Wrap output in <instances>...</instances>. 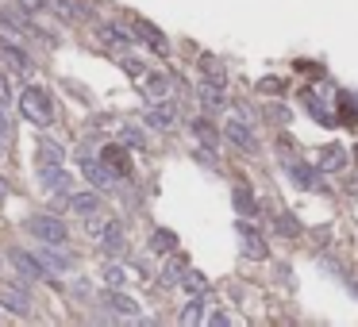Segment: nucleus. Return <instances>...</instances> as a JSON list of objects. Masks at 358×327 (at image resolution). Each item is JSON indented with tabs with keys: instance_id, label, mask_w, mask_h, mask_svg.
<instances>
[{
	"instance_id": "2f4dec72",
	"label": "nucleus",
	"mask_w": 358,
	"mask_h": 327,
	"mask_svg": "<svg viewBox=\"0 0 358 327\" xmlns=\"http://www.w3.org/2000/svg\"><path fill=\"white\" fill-rule=\"evenodd\" d=\"M120 66H124V74H131V77H147V66H143L135 54H124V58H120Z\"/></svg>"
},
{
	"instance_id": "cd10ccee",
	"label": "nucleus",
	"mask_w": 358,
	"mask_h": 327,
	"mask_svg": "<svg viewBox=\"0 0 358 327\" xmlns=\"http://www.w3.org/2000/svg\"><path fill=\"white\" fill-rule=\"evenodd\" d=\"M100 277H104V285H108V289H120V285L127 281V269H124V266H112V262H108Z\"/></svg>"
},
{
	"instance_id": "4468645a",
	"label": "nucleus",
	"mask_w": 358,
	"mask_h": 327,
	"mask_svg": "<svg viewBox=\"0 0 358 327\" xmlns=\"http://www.w3.org/2000/svg\"><path fill=\"white\" fill-rule=\"evenodd\" d=\"M100 301H104V304H108V308L112 312H116V316H139V304H135L131 301V296H124V293H116V289H108V293H104V296H100Z\"/></svg>"
},
{
	"instance_id": "dca6fc26",
	"label": "nucleus",
	"mask_w": 358,
	"mask_h": 327,
	"mask_svg": "<svg viewBox=\"0 0 358 327\" xmlns=\"http://www.w3.org/2000/svg\"><path fill=\"white\" fill-rule=\"evenodd\" d=\"M100 158H104V166H108V169H116L120 177L131 174V166H127V151H124V146H116V143L104 146V151H100Z\"/></svg>"
},
{
	"instance_id": "c756f323",
	"label": "nucleus",
	"mask_w": 358,
	"mask_h": 327,
	"mask_svg": "<svg viewBox=\"0 0 358 327\" xmlns=\"http://www.w3.org/2000/svg\"><path fill=\"white\" fill-rule=\"evenodd\" d=\"M120 139H124V146H135V151H143V146H147V135H143L139 127H131V124L120 131Z\"/></svg>"
},
{
	"instance_id": "aec40b11",
	"label": "nucleus",
	"mask_w": 358,
	"mask_h": 327,
	"mask_svg": "<svg viewBox=\"0 0 358 327\" xmlns=\"http://www.w3.org/2000/svg\"><path fill=\"white\" fill-rule=\"evenodd\" d=\"M135 39H139V42H150L158 54H166V39L158 35V27H150V24H143V19H135Z\"/></svg>"
},
{
	"instance_id": "4c0bfd02",
	"label": "nucleus",
	"mask_w": 358,
	"mask_h": 327,
	"mask_svg": "<svg viewBox=\"0 0 358 327\" xmlns=\"http://www.w3.org/2000/svg\"><path fill=\"white\" fill-rule=\"evenodd\" d=\"M19 8H24V12H39L42 0H19Z\"/></svg>"
},
{
	"instance_id": "412c9836",
	"label": "nucleus",
	"mask_w": 358,
	"mask_h": 327,
	"mask_svg": "<svg viewBox=\"0 0 358 327\" xmlns=\"http://www.w3.org/2000/svg\"><path fill=\"white\" fill-rule=\"evenodd\" d=\"M0 54H4V58L12 62V69H16V74H31V58H27V54L19 51V47H12V42L0 39Z\"/></svg>"
},
{
	"instance_id": "c9c22d12",
	"label": "nucleus",
	"mask_w": 358,
	"mask_h": 327,
	"mask_svg": "<svg viewBox=\"0 0 358 327\" xmlns=\"http://www.w3.org/2000/svg\"><path fill=\"white\" fill-rule=\"evenodd\" d=\"M0 104H4V108L12 104V89H8V77L4 74H0Z\"/></svg>"
},
{
	"instance_id": "ddd939ff",
	"label": "nucleus",
	"mask_w": 358,
	"mask_h": 327,
	"mask_svg": "<svg viewBox=\"0 0 358 327\" xmlns=\"http://www.w3.org/2000/svg\"><path fill=\"white\" fill-rule=\"evenodd\" d=\"M304 108H309V116L316 119L320 127H335V112L327 108L324 97H312V92H309V97H304Z\"/></svg>"
},
{
	"instance_id": "5701e85b",
	"label": "nucleus",
	"mask_w": 358,
	"mask_h": 327,
	"mask_svg": "<svg viewBox=\"0 0 358 327\" xmlns=\"http://www.w3.org/2000/svg\"><path fill=\"white\" fill-rule=\"evenodd\" d=\"M343 166H347L343 146H324V151H320V169H327V174H332V169H343Z\"/></svg>"
},
{
	"instance_id": "a878e982",
	"label": "nucleus",
	"mask_w": 358,
	"mask_h": 327,
	"mask_svg": "<svg viewBox=\"0 0 358 327\" xmlns=\"http://www.w3.org/2000/svg\"><path fill=\"white\" fill-rule=\"evenodd\" d=\"M174 246H177L174 231H154V235H150V251H154V254H170Z\"/></svg>"
},
{
	"instance_id": "e433bc0d",
	"label": "nucleus",
	"mask_w": 358,
	"mask_h": 327,
	"mask_svg": "<svg viewBox=\"0 0 358 327\" xmlns=\"http://www.w3.org/2000/svg\"><path fill=\"white\" fill-rule=\"evenodd\" d=\"M259 89H262V92H277V89H282V81H274V77H266V81H259Z\"/></svg>"
},
{
	"instance_id": "6e6552de",
	"label": "nucleus",
	"mask_w": 358,
	"mask_h": 327,
	"mask_svg": "<svg viewBox=\"0 0 358 327\" xmlns=\"http://www.w3.org/2000/svg\"><path fill=\"white\" fill-rule=\"evenodd\" d=\"M0 308L16 312V316H27V312H31V301H27V293H24V289L4 285V289H0Z\"/></svg>"
},
{
	"instance_id": "20e7f679",
	"label": "nucleus",
	"mask_w": 358,
	"mask_h": 327,
	"mask_svg": "<svg viewBox=\"0 0 358 327\" xmlns=\"http://www.w3.org/2000/svg\"><path fill=\"white\" fill-rule=\"evenodd\" d=\"M224 135L231 139L235 146H239V151H250V154L259 151V139H254V131H250L247 119H227V124H224Z\"/></svg>"
},
{
	"instance_id": "39448f33",
	"label": "nucleus",
	"mask_w": 358,
	"mask_h": 327,
	"mask_svg": "<svg viewBox=\"0 0 358 327\" xmlns=\"http://www.w3.org/2000/svg\"><path fill=\"white\" fill-rule=\"evenodd\" d=\"M282 169L300 185V189H324V185H320V174H316L312 166H304V162H297V158H282Z\"/></svg>"
},
{
	"instance_id": "72a5a7b5",
	"label": "nucleus",
	"mask_w": 358,
	"mask_h": 327,
	"mask_svg": "<svg viewBox=\"0 0 358 327\" xmlns=\"http://www.w3.org/2000/svg\"><path fill=\"white\" fill-rule=\"evenodd\" d=\"M181 285L189 289V293H197V296L209 293V285H204V277H200V274H185V277H181Z\"/></svg>"
},
{
	"instance_id": "bb28decb",
	"label": "nucleus",
	"mask_w": 358,
	"mask_h": 327,
	"mask_svg": "<svg viewBox=\"0 0 358 327\" xmlns=\"http://www.w3.org/2000/svg\"><path fill=\"white\" fill-rule=\"evenodd\" d=\"M39 158H42V166H62L66 151H62L58 143H42V146H39Z\"/></svg>"
},
{
	"instance_id": "393cba45",
	"label": "nucleus",
	"mask_w": 358,
	"mask_h": 327,
	"mask_svg": "<svg viewBox=\"0 0 358 327\" xmlns=\"http://www.w3.org/2000/svg\"><path fill=\"white\" fill-rule=\"evenodd\" d=\"M235 208H239V216H254V212H259V201L250 196L247 185H239V189H235Z\"/></svg>"
},
{
	"instance_id": "ea45409f",
	"label": "nucleus",
	"mask_w": 358,
	"mask_h": 327,
	"mask_svg": "<svg viewBox=\"0 0 358 327\" xmlns=\"http://www.w3.org/2000/svg\"><path fill=\"white\" fill-rule=\"evenodd\" d=\"M4 196H8V181H4V177H0V201H4Z\"/></svg>"
},
{
	"instance_id": "f704fd0d",
	"label": "nucleus",
	"mask_w": 358,
	"mask_h": 327,
	"mask_svg": "<svg viewBox=\"0 0 358 327\" xmlns=\"http://www.w3.org/2000/svg\"><path fill=\"white\" fill-rule=\"evenodd\" d=\"M162 277H166V285H181V266H177V262H170V266L162 269Z\"/></svg>"
},
{
	"instance_id": "1a4fd4ad",
	"label": "nucleus",
	"mask_w": 358,
	"mask_h": 327,
	"mask_svg": "<svg viewBox=\"0 0 358 327\" xmlns=\"http://www.w3.org/2000/svg\"><path fill=\"white\" fill-rule=\"evenodd\" d=\"M170 89H174V81H170L166 74H147L143 77V97H147V101H166Z\"/></svg>"
},
{
	"instance_id": "7ed1b4c3",
	"label": "nucleus",
	"mask_w": 358,
	"mask_h": 327,
	"mask_svg": "<svg viewBox=\"0 0 358 327\" xmlns=\"http://www.w3.org/2000/svg\"><path fill=\"white\" fill-rule=\"evenodd\" d=\"M77 166H81V174L89 177L97 189H112V185H116V177H120L116 169L104 166V158H85V154H81V158H77Z\"/></svg>"
},
{
	"instance_id": "b1692460",
	"label": "nucleus",
	"mask_w": 358,
	"mask_h": 327,
	"mask_svg": "<svg viewBox=\"0 0 358 327\" xmlns=\"http://www.w3.org/2000/svg\"><path fill=\"white\" fill-rule=\"evenodd\" d=\"M200 74L209 77V81H212V85H227V69H224V66H220V62H216V58H200Z\"/></svg>"
},
{
	"instance_id": "473e14b6",
	"label": "nucleus",
	"mask_w": 358,
	"mask_h": 327,
	"mask_svg": "<svg viewBox=\"0 0 358 327\" xmlns=\"http://www.w3.org/2000/svg\"><path fill=\"white\" fill-rule=\"evenodd\" d=\"M277 231H282V235H300V224L293 219V212H282V216H277Z\"/></svg>"
},
{
	"instance_id": "2eb2a0df",
	"label": "nucleus",
	"mask_w": 358,
	"mask_h": 327,
	"mask_svg": "<svg viewBox=\"0 0 358 327\" xmlns=\"http://www.w3.org/2000/svg\"><path fill=\"white\" fill-rule=\"evenodd\" d=\"M200 104L204 108H212V112H224V104H227V97H224V85H212V81H204L200 85Z\"/></svg>"
},
{
	"instance_id": "f03ea898",
	"label": "nucleus",
	"mask_w": 358,
	"mask_h": 327,
	"mask_svg": "<svg viewBox=\"0 0 358 327\" xmlns=\"http://www.w3.org/2000/svg\"><path fill=\"white\" fill-rule=\"evenodd\" d=\"M27 231H31L35 239H42V243H54V246H62L70 239L66 224H62L58 216H31L27 219Z\"/></svg>"
},
{
	"instance_id": "c85d7f7f",
	"label": "nucleus",
	"mask_w": 358,
	"mask_h": 327,
	"mask_svg": "<svg viewBox=\"0 0 358 327\" xmlns=\"http://www.w3.org/2000/svg\"><path fill=\"white\" fill-rule=\"evenodd\" d=\"M193 135H197L204 146H216V131H212L209 119H193Z\"/></svg>"
},
{
	"instance_id": "a211bd4d",
	"label": "nucleus",
	"mask_w": 358,
	"mask_h": 327,
	"mask_svg": "<svg viewBox=\"0 0 358 327\" xmlns=\"http://www.w3.org/2000/svg\"><path fill=\"white\" fill-rule=\"evenodd\" d=\"M70 212H77V216H97V212H100V196L97 193H74V196H70Z\"/></svg>"
},
{
	"instance_id": "7c9ffc66",
	"label": "nucleus",
	"mask_w": 358,
	"mask_h": 327,
	"mask_svg": "<svg viewBox=\"0 0 358 327\" xmlns=\"http://www.w3.org/2000/svg\"><path fill=\"white\" fill-rule=\"evenodd\" d=\"M200 319H204V301H189L185 304V312H181V324H200Z\"/></svg>"
},
{
	"instance_id": "f257e3e1",
	"label": "nucleus",
	"mask_w": 358,
	"mask_h": 327,
	"mask_svg": "<svg viewBox=\"0 0 358 327\" xmlns=\"http://www.w3.org/2000/svg\"><path fill=\"white\" fill-rule=\"evenodd\" d=\"M19 112H24L27 124L50 127L54 124V97H50L42 85H27V89L19 92Z\"/></svg>"
},
{
	"instance_id": "9d476101",
	"label": "nucleus",
	"mask_w": 358,
	"mask_h": 327,
	"mask_svg": "<svg viewBox=\"0 0 358 327\" xmlns=\"http://www.w3.org/2000/svg\"><path fill=\"white\" fill-rule=\"evenodd\" d=\"M174 124H177L174 104H154V108H147V127H154V131H170Z\"/></svg>"
},
{
	"instance_id": "6ab92c4d",
	"label": "nucleus",
	"mask_w": 358,
	"mask_h": 327,
	"mask_svg": "<svg viewBox=\"0 0 358 327\" xmlns=\"http://www.w3.org/2000/svg\"><path fill=\"white\" fill-rule=\"evenodd\" d=\"M47 4L58 12L62 19H85V16H89V8H85L81 0H47Z\"/></svg>"
},
{
	"instance_id": "4be33fe9",
	"label": "nucleus",
	"mask_w": 358,
	"mask_h": 327,
	"mask_svg": "<svg viewBox=\"0 0 358 327\" xmlns=\"http://www.w3.org/2000/svg\"><path fill=\"white\" fill-rule=\"evenodd\" d=\"M97 35H100V42H112V47H127V42H135V31H124V27H116V24H104Z\"/></svg>"
},
{
	"instance_id": "f8f14e48",
	"label": "nucleus",
	"mask_w": 358,
	"mask_h": 327,
	"mask_svg": "<svg viewBox=\"0 0 358 327\" xmlns=\"http://www.w3.org/2000/svg\"><path fill=\"white\" fill-rule=\"evenodd\" d=\"M100 251H104V254H124V227H120V224H104V227H100Z\"/></svg>"
},
{
	"instance_id": "f3484780",
	"label": "nucleus",
	"mask_w": 358,
	"mask_h": 327,
	"mask_svg": "<svg viewBox=\"0 0 358 327\" xmlns=\"http://www.w3.org/2000/svg\"><path fill=\"white\" fill-rule=\"evenodd\" d=\"M39 258H42V266H47V269H58V274H66V269L74 266V258H70V254H62V251H54V243L39 246Z\"/></svg>"
},
{
	"instance_id": "58836bf2",
	"label": "nucleus",
	"mask_w": 358,
	"mask_h": 327,
	"mask_svg": "<svg viewBox=\"0 0 358 327\" xmlns=\"http://www.w3.org/2000/svg\"><path fill=\"white\" fill-rule=\"evenodd\" d=\"M0 139H8V116H4V104H0Z\"/></svg>"
},
{
	"instance_id": "9b49d317",
	"label": "nucleus",
	"mask_w": 358,
	"mask_h": 327,
	"mask_svg": "<svg viewBox=\"0 0 358 327\" xmlns=\"http://www.w3.org/2000/svg\"><path fill=\"white\" fill-rule=\"evenodd\" d=\"M8 258H12V266H16L19 274H27L31 281H47V277H50V274H47V266H42V262H35L31 254H24V251H12Z\"/></svg>"
},
{
	"instance_id": "0eeeda50",
	"label": "nucleus",
	"mask_w": 358,
	"mask_h": 327,
	"mask_svg": "<svg viewBox=\"0 0 358 327\" xmlns=\"http://www.w3.org/2000/svg\"><path fill=\"white\" fill-rule=\"evenodd\" d=\"M39 181H42V189H47V193H66L70 185H74L62 166H39Z\"/></svg>"
},
{
	"instance_id": "423d86ee",
	"label": "nucleus",
	"mask_w": 358,
	"mask_h": 327,
	"mask_svg": "<svg viewBox=\"0 0 358 327\" xmlns=\"http://www.w3.org/2000/svg\"><path fill=\"white\" fill-rule=\"evenodd\" d=\"M239 239H243V254H247V258H266L270 254L266 239H262L259 231H250L247 219H239Z\"/></svg>"
}]
</instances>
